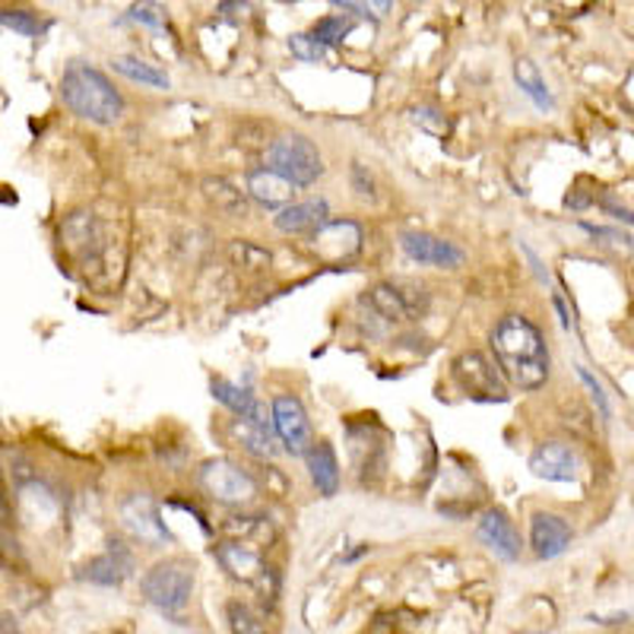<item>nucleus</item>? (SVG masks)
<instances>
[{
  "label": "nucleus",
  "mask_w": 634,
  "mask_h": 634,
  "mask_svg": "<svg viewBox=\"0 0 634 634\" xmlns=\"http://www.w3.org/2000/svg\"><path fill=\"white\" fill-rule=\"evenodd\" d=\"M492 356L502 378L517 391H540L552 374V359L545 346L543 331L523 318V314H505L492 331Z\"/></svg>",
  "instance_id": "f257e3e1"
},
{
  "label": "nucleus",
  "mask_w": 634,
  "mask_h": 634,
  "mask_svg": "<svg viewBox=\"0 0 634 634\" xmlns=\"http://www.w3.org/2000/svg\"><path fill=\"white\" fill-rule=\"evenodd\" d=\"M61 99L77 118L92 124H115L124 115V99L115 83L99 67L83 61H73L64 70Z\"/></svg>",
  "instance_id": "f03ea898"
},
{
  "label": "nucleus",
  "mask_w": 634,
  "mask_h": 634,
  "mask_svg": "<svg viewBox=\"0 0 634 634\" xmlns=\"http://www.w3.org/2000/svg\"><path fill=\"white\" fill-rule=\"evenodd\" d=\"M267 159H270V172L283 175L296 187H308V184H318V178H324V155L304 134L276 137L267 150Z\"/></svg>",
  "instance_id": "7ed1b4c3"
},
{
  "label": "nucleus",
  "mask_w": 634,
  "mask_h": 634,
  "mask_svg": "<svg viewBox=\"0 0 634 634\" xmlns=\"http://www.w3.org/2000/svg\"><path fill=\"white\" fill-rule=\"evenodd\" d=\"M140 590L147 597V603L175 615L182 612L187 600H191V590H194V565L187 558H165V562H155L150 572L143 574L140 580Z\"/></svg>",
  "instance_id": "20e7f679"
},
{
  "label": "nucleus",
  "mask_w": 634,
  "mask_h": 634,
  "mask_svg": "<svg viewBox=\"0 0 634 634\" xmlns=\"http://www.w3.org/2000/svg\"><path fill=\"white\" fill-rule=\"evenodd\" d=\"M200 488L216 498L219 505H251L257 498V483L251 480V473H244L242 466H235L232 460H207L197 473Z\"/></svg>",
  "instance_id": "39448f33"
},
{
  "label": "nucleus",
  "mask_w": 634,
  "mask_h": 634,
  "mask_svg": "<svg viewBox=\"0 0 634 634\" xmlns=\"http://www.w3.org/2000/svg\"><path fill=\"white\" fill-rule=\"evenodd\" d=\"M270 423L279 445L292 457H304L314 448V435H311V419L304 413L302 400L296 393H276L270 406Z\"/></svg>",
  "instance_id": "423d86ee"
},
{
  "label": "nucleus",
  "mask_w": 634,
  "mask_h": 634,
  "mask_svg": "<svg viewBox=\"0 0 634 634\" xmlns=\"http://www.w3.org/2000/svg\"><path fill=\"white\" fill-rule=\"evenodd\" d=\"M453 381L460 384V391L473 400H505V378L495 365L485 359L483 353L470 349L463 356L453 359Z\"/></svg>",
  "instance_id": "0eeeda50"
},
{
  "label": "nucleus",
  "mask_w": 634,
  "mask_h": 634,
  "mask_svg": "<svg viewBox=\"0 0 634 634\" xmlns=\"http://www.w3.org/2000/svg\"><path fill=\"white\" fill-rule=\"evenodd\" d=\"M368 302L381 318L400 324V321L419 318L428 308V296L419 286H410V283H378L368 289Z\"/></svg>",
  "instance_id": "6e6552de"
},
{
  "label": "nucleus",
  "mask_w": 634,
  "mask_h": 634,
  "mask_svg": "<svg viewBox=\"0 0 634 634\" xmlns=\"http://www.w3.org/2000/svg\"><path fill=\"white\" fill-rule=\"evenodd\" d=\"M400 247L410 261L423 264V267H441V270H457L466 261V251L460 244L428 235V232H406L400 239Z\"/></svg>",
  "instance_id": "1a4fd4ad"
},
{
  "label": "nucleus",
  "mask_w": 634,
  "mask_h": 634,
  "mask_svg": "<svg viewBox=\"0 0 634 634\" xmlns=\"http://www.w3.org/2000/svg\"><path fill=\"white\" fill-rule=\"evenodd\" d=\"M122 523H124V530H127L134 540H140V543L162 545L165 540H169V530H165V523L159 520L155 502H152L150 495H143V492H137V495H127V498H124Z\"/></svg>",
  "instance_id": "9d476101"
},
{
  "label": "nucleus",
  "mask_w": 634,
  "mask_h": 634,
  "mask_svg": "<svg viewBox=\"0 0 634 634\" xmlns=\"http://www.w3.org/2000/svg\"><path fill=\"white\" fill-rule=\"evenodd\" d=\"M476 540H480L488 552H495V558H502V562H517L520 552H523L520 533H517L511 517L502 511V508H492V511H485L483 517H480V523H476Z\"/></svg>",
  "instance_id": "9b49d317"
},
{
  "label": "nucleus",
  "mask_w": 634,
  "mask_h": 634,
  "mask_svg": "<svg viewBox=\"0 0 634 634\" xmlns=\"http://www.w3.org/2000/svg\"><path fill=\"white\" fill-rule=\"evenodd\" d=\"M577 470H580L577 451L565 441H543L530 453V473L545 483H574Z\"/></svg>",
  "instance_id": "f8f14e48"
},
{
  "label": "nucleus",
  "mask_w": 634,
  "mask_h": 634,
  "mask_svg": "<svg viewBox=\"0 0 634 634\" xmlns=\"http://www.w3.org/2000/svg\"><path fill=\"white\" fill-rule=\"evenodd\" d=\"M574 540L572 523L562 517V514L552 511H537L530 517V549L537 558L543 562H552L558 558Z\"/></svg>",
  "instance_id": "ddd939ff"
},
{
  "label": "nucleus",
  "mask_w": 634,
  "mask_h": 634,
  "mask_svg": "<svg viewBox=\"0 0 634 634\" xmlns=\"http://www.w3.org/2000/svg\"><path fill=\"white\" fill-rule=\"evenodd\" d=\"M216 558H219V565L229 572V577H235V580H242V584H251V587H257V590L267 587V577H270L273 568L254 549H247L244 543L216 545Z\"/></svg>",
  "instance_id": "4468645a"
},
{
  "label": "nucleus",
  "mask_w": 634,
  "mask_h": 634,
  "mask_svg": "<svg viewBox=\"0 0 634 634\" xmlns=\"http://www.w3.org/2000/svg\"><path fill=\"white\" fill-rule=\"evenodd\" d=\"M130 574H134V552L124 543H108L102 555L83 565L80 577L95 587H122Z\"/></svg>",
  "instance_id": "2eb2a0df"
},
{
  "label": "nucleus",
  "mask_w": 634,
  "mask_h": 634,
  "mask_svg": "<svg viewBox=\"0 0 634 634\" xmlns=\"http://www.w3.org/2000/svg\"><path fill=\"white\" fill-rule=\"evenodd\" d=\"M362 247V226L359 222H327L324 229H318L311 235V251L327 257V261H339V257H353Z\"/></svg>",
  "instance_id": "dca6fc26"
},
{
  "label": "nucleus",
  "mask_w": 634,
  "mask_h": 634,
  "mask_svg": "<svg viewBox=\"0 0 634 634\" xmlns=\"http://www.w3.org/2000/svg\"><path fill=\"white\" fill-rule=\"evenodd\" d=\"M210 391L235 419H242V423L247 425H257V428H270L273 425L270 419H267V410L261 406V400L247 391V388H239V384H232V381H226V378H212Z\"/></svg>",
  "instance_id": "f3484780"
},
{
  "label": "nucleus",
  "mask_w": 634,
  "mask_h": 634,
  "mask_svg": "<svg viewBox=\"0 0 634 634\" xmlns=\"http://www.w3.org/2000/svg\"><path fill=\"white\" fill-rule=\"evenodd\" d=\"M273 222L286 235H314L318 229H324L331 222V207L321 197L318 200H296L292 207L279 210Z\"/></svg>",
  "instance_id": "a211bd4d"
},
{
  "label": "nucleus",
  "mask_w": 634,
  "mask_h": 634,
  "mask_svg": "<svg viewBox=\"0 0 634 634\" xmlns=\"http://www.w3.org/2000/svg\"><path fill=\"white\" fill-rule=\"evenodd\" d=\"M247 194L254 204H261L267 210H286L296 204V184H289L270 169H257L247 175Z\"/></svg>",
  "instance_id": "6ab92c4d"
},
{
  "label": "nucleus",
  "mask_w": 634,
  "mask_h": 634,
  "mask_svg": "<svg viewBox=\"0 0 634 634\" xmlns=\"http://www.w3.org/2000/svg\"><path fill=\"white\" fill-rule=\"evenodd\" d=\"M304 463H308V476L314 488L324 495V498H333L339 492V460L327 441H318L311 451L304 453Z\"/></svg>",
  "instance_id": "aec40b11"
},
{
  "label": "nucleus",
  "mask_w": 634,
  "mask_h": 634,
  "mask_svg": "<svg viewBox=\"0 0 634 634\" xmlns=\"http://www.w3.org/2000/svg\"><path fill=\"white\" fill-rule=\"evenodd\" d=\"M514 83H517V90L523 92L540 112H552V108H555V95L549 92L540 67L530 61V58H520V61L514 64Z\"/></svg>",
  "instance_id": "412c9836"
},
{
  "label": "nucleus",
  "mask_w": 634,
  "mask_h": 634,
  "mask_svg": "<svg viewBox=\"0 0 634 634\" xmlns=\"http://www.w3.org/2000/svg\"><path fill=\"white\" fill-rule=\"evenodd\" d=\"M112 67H115L122 77L134 80V83H140V87H150V90H169V87H172V80H169V73H165V70H159V67L150 61L130 58V55L115 58Z\"/></svg>",
  "instance_id": "4be33fe9"
},
{
  "label": "nucleus",
  "mask_w": 634,
  "mask_h": 634,
  "mask_svg": "<svg viewBox=\"0 0 634 634\" xmlns=\"http://www.w3.org/2000/svg\"><path fill=\"white\" fill-rule=\"evenodd\" d=\"M204 191L210 197V204H216V210L229 212V216H244V194L226 178H207Z\"/></svg>",
  "instance_id": "5701e85b"
},
{
  "label": "nucleus",
  "mask_w": 634,
  "mask_h": 634,
  "mask_svg": "<svg viewBox=\"0 0 634 634\" xmlns=\"http://www.w3.org/2000/svg\"><path fill=\"white\" fill-rule=\"evenodd\" d=\"M242 423V419H239ZM239 438H242L244 451L254 453V457H273L276 453V441H273L270 428H257V425H235Z\"/></svg>",
  "instance_id": "b1692460"
},
{
  "label": "nucleus",
  "mask_w": 634,
  "mask_h": 634,
  "mask_svg": "<svg viewBox=\"0 0 634 634\" xmlns=\"http://www.w3.org/2000/svg\"><path fill=\"white\" fill-rule=\"evenodd\" d=\"M353 30V23L346 20V16H324V20H318L314 26H311V38L318 42V45H324V48H331V45H339L346 35Z\"/></svg>",
  "instance_id": "393cba45"
},
{
  "label": "nucleus",
  "mask_w": 634,
  "mask_h": 634,
  "mask_svg": "<svg viewBox=\"0 0 634 634\" xmlns=\"http://www.w3.org/2000/svg\"><path fill=\"white\" fill-rule=\"evenodd\" d=\"M229 254H232V261L244 267V270H270V254L264 251V247H257V244L251 242H235L229 247Z\"/></svg>",
  "instance_id": "a878e982"
},
{
  "label": "nucleus",
  "mask_w": 634,
  "mask_h": 634,
  "mask_svg": "<svg viewBox=\"0 0 634 634\" xmlns=\"http://www.w3.org/2000/svg\"><path fill=\"white\" fill-rule=\"evenodd\" d=\"M0 26L20 32V35H30V38L45 30V23L32 10H0Z\"/></svg>",
  "instance_id": "bb28decb"
},
{
  "label": "nucleus",
  "mask_w": 634,
  "mask_h": 634,
  "mask_svg": "<svg viewBox=\"0 0 634 634\" xmlns=\"http://www.w3.org/2000/svg\"><path fill=\"white\" fill-rule=\"evenodd\" d=\"M289 48H292V55L299 58V61H308V64H318L327 58V48L324 45H318L311 35H304V32H299V35H292L289 38Z\"/></svg>",
  "instance_id": "cd10ccee"
},
{
  "label": "nucleus",
  "mask_w": 634,
  "mask_h": 634,
  "mask_svg": "<svg viewBox=\"0 0 634 634\" xmlns=\"http://www.w3.org/2000/svg\"><path fill=\"white\" fill-rule=\"evenodd\" d=\"M229 622H232V634H264L261 619L242 603L229 606Z\"/></svg>",
  "instance_id": "c85d7f7f"
},
{
  "label": "nucleus",
  "mask_w": 634,
  "mask_h": 634,
  "mask_svg": "<svg viewBox=\"0 0 634 634\" xmlns=\"http://www.w3.org/2000/svg\"><path fill=\"white\" fill-rule=\"evenodd\" d=\"M577 378L584 381V388L590 391V396H593V403H597V410H600V416L603 419H612V406H609V396H606V388L584 368V365H577Z\"/></svg>",
  "instance_id": "c756f323"
},
{
  "label": "nucleus",
  "mask_w": 634,
  "mask_h": 634,
  "mask_svg": "<svg viewBox=\"0 0 634 634\" xmlns=\"http://www.w3.org/2000/svg\"><path fill=\"white\" fill-rule=\"evenodd\" d=\"M353 191L362 197V200H374V178H371V172L359 165V162H353Z\"/></svg>",
  "instance_id": "7c9ffc66"
},
{
  "label": "nucleus",
  "mask_w": 634,
  "mask_h": 634,
  "mask_svg": "<svg viewBox=\"0 0 634 634\" xmlns=\"http://www.w3.org/2000/svg\"><path fill=\"white\" fill-rule=\"evenodd\" d=\"M130 20H137V23H147V26H162L165 23V16L159 13V7H152V3H143V7H130Z\"/></svg>",
  "instance_id": "2f4dec72"
},
{
  "label": "nucleus",
  "mask_w": 634,
  "mask_h": 634,
  "mask_svg": "<svg viewBox=\"0 0 634 634\" xmlns=\"http://www.w3.org/2000/svg\"><path fill=\"white\" fill-rule=\"evenodd\" d=\"M603 210L612 212L615 219H622V222H629V226H634V212L625 210V207H615L612 200H603Z\"/></svg>",
  "instance_id": "473e14b6"
},
{
  "label": "nucleus",
  "mask_w": 634,
  "mask_h": 634,
  "mask_svg": "<svg viewBox=\"0 0 634 634\" xmlns=\"http://www.w3.org/2000/svg\"><path fill=\"white\" fill-rule=\"evenodd\" d=\"M520 251H523V254L530 257V264H533V270H537V276H540V279H543L545 286H549V273L543 270V264H540V257H537V254H533V251H530L527 244H520Z\"/></svg>",
  "instance_id": "72a5a7b5"
},
{
  "label": "nucleus",
  "mask_w": 634,
  "mask_h": 634,
  "mask_svg": "<svg viewBox=\"0 0 634 634\" xmlns=\"http://www.w3.org/2000/svg\"><path fill=\"white\" fill-rule=\"evenodd\" d=\"M629 615L625 612H615V615H590V622H600V625H619V622H625Z\"/></svg>",
  "instance_id": "f704fd0d"
},
{
  "label": "nucleus",
  "mask_w": 634,
  "mask_h": 634,
  "mask_svg": "<svg viewBox=\"0 0 634 634\" xmlns=\"http://www.w3.org/2000/svg\"><path fill=\"white\" fill-rule=\"evenodd\" d=\"M555 308H558V314H562V327H565V331H572V318H568V311H565V302H562L558 296H555Z\"/></svg>",
  "instance_id": "c9c22d12"
},
{
  "label": "nucleus",
  "mask_w": 634,
  "mask_h": 634,
  "mask_svg": "<svg viewBox=\"0 0 634 634\" xmlns=\"http://www.w3.org/2000/svg\"><path fill=\"white\" fill-rule=\"evenodd\" d=\"M523 634H545V632H523Z\"/></svg>",
  "instance_id": "e433bc0d"
}]
</instances>
